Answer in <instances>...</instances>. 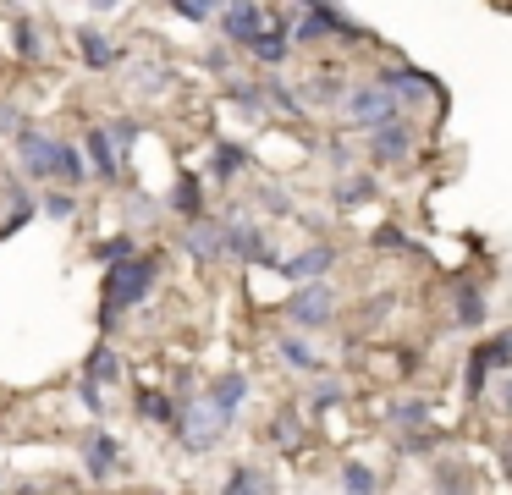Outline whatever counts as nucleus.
Wrapping results in <instances>:
<instances>
[{"label": "nucleus", "mask_w": 512, "mask_h": 495, "mask_svg": "<svg viewBox=\"0 0 512 495\" xmlns=\"http://www.w3.org/2000/svg\"><path fill=\"white\" fill-rule=\"evenodd\" d=\"M17 50H23V61H39V33H34V22H17Z\"/></svg>", "instance_id": "29"}, {"label": "nucleus", "mask_w": 512, "mask_h": 495, "mask_svg": "<svg viewBox=\"0 0 512 495\" xmlns=\"http://www.w3.org/2000/svg\"><path fill=\"white\" fill-rule=\"evenodd\" d=\"M270 435L281 440V446H298V418H276V429Z\"/></svg>", "instance_id": "30"}, {"label": "nucleus", "mask_w": 512, "mask_h": 495, "mask_svg": "<svg viewBox=\"0 0 512 495\" xmlns=\"http://www.w3.org/2000/svg\"><path fill=\"white\" fill-rule=\"evenodd\" d=\"M413 154V127L408 121H386V127H369V160L375 165H402Z\"/></svg>", "instance_id": "5"}, {"label": "nucleus", "mask_w": 512, "mask_h": 495, "mask_svg": "<svg viewBox=\"0 0 512 495\" xmlns=\"http://www.w3.org/2000/svg\"><path fill=\"white\" fill-rule=\"evenodd\" d=\"M248 50H254L259 66H281V61H287V50H292V33L287 28H270V22H265V33H259Z\"/></svg>", "instance_id": "14"}, {"label": "nucleus", "mask_w": 512, "mask_h": 495, "mask_svg": "<svg viewBox=\"0 0 512 495\" xmlns=\"http://www.w3.org/2000/svg\"><path fill=\"white\" fill-rule=\"evenodd\" d=\"M116 380H122V358L111 347H100L89 358V385H116Z\"/></svg>", "instance_id": "20"}, {"label": "nucleus", "mask_w": 512, "mask_h": 495, "mask_svg": "<svg viewBox=\"0 0 512 495\" xmlns=\"http://www.w3.org/2000/svg\"><path fill=\"white\" fill-rule=\"evenodd\" d=\"M171 209H177V215H188V220L204 215V187H199V176H182L177 193H171Z\"/></svg>", "instance_id": "15"}, {"label": "nucleus", "mask_w": 512, "mask_h": 495, "mask_svg": "<svg viewBox=\"0 0 512 495\" xmlns=\"http://www.w3.org/2000/svg\"><path fill=\"white\" fill-rule=\"evenodd\" d=\"M490 369H512V330H501V336H490V341H485V347H474V358H468V380H463V391H468V396H485Z\"/></svg>", "instance_id": "3"}, {"label": "nucleus", "mask_w": 512, "mask_h": 495, "mask_svg": "<svg viewBox=\"0 0 512 495\" xmlns=\"http://www.w3.org/2000/svg\"><path fill=\"white\" fill-rule=\"evenodd\" d=\"M171 11H177V17H188V22H204L215 11V0H171Z\"/></svg>", "instance_id": "28"}, {"label": "nucleus", "mask_w": 512, "mask_h": 495, "mask_svg": "<svg viewBox=\"0 0 512 495\" xmlns=\"http://www.w3.org/2000/svg\"><path fill=\"white\" fill-rule=\"evenodd\" d=\"M94 6H116V0H94Z\"/></svg>", "instance_id": "34"}, {"label": "nucleus", "mask_w": 512, "mask_h": 495, "mask_svg": "<svg viewBox=\"0 0 512 495\" xmlns=\"http://www.w3.org/2000/svg\"><path fill=\"white\" fill-rule=\"evenodd\" d=\"M391 424L397 429H424L430 424V402H397L391 407Z\"/></svg>", "instance_id": "22"}, {"label": "nucleus", "mask_w": 512, "mask_h": 495, "mask_svg": "<svg viewBox=\"0 0 512 495\" xmlns=\"http://www.w3.org/2000/svg\"><path fill=\"white\" fill-rule=\"evenodd\" d=\"M281 358H287L292 369H303V374H314V369H320L314 347H309V341H298V336H281Z\"/></svg>", "instance_id": "21"}, {"label": "nucleus", "mask_w": 512, "mask_h": 495, "mask_svg": "<svg viewBox=\"0 0 512 495\" xmlns=\"http://www.w3.org/2000/svg\"><path fill=\"white\" fill-rule=\"evenodd\" d=\"M342 116L353 121V127L369 132V127H386V121H397L402 105H397V99H391L380 83H364V88H347V94H342Z\"/></svg>", "instance_id": "2"}, {"label": "nucleus", "mask_w": 512, "mask_h": 495, "mask_svg": "<svg viewBox=\"0 0 512 495\" xmlns=\"http://www.w3.org/2000/svg\"><path fill=\"white\" fill-rule=\"evenodd\" d=\"M83 407H89V413H100V385L83 380Z\"/></svg>", "instance_id": "33"}, {"label": "nucleus", "mask_w": 512, "mask_h": 495, "mask_svg": "<svg viewBox=\"0 0 512 495\" xmlns=\"http://www.w3.org/2000/svg\"><path fill=\"white\" fill-rule=\"evenodd\" d=\"M215 176H237L248 165V149H237V143H221V149H215Z\"/></svg>", "instance_id": "23"}, {"label": "nucleus", "mask_w": 512, "mask_h": 495, "mask_svg": "<svg viewBox=\"0 0 512 495\" xmlns=\"http://www.w3.org/2000/svg\"><path fill=\"white\" fill-rule=\"evenodd\" d=\"M78 50H83V61H89L94 72H105V66H116V61H122V50H116V44L105 39L100 28H78Z\"/></svg>", "instance_id": "12"}, {"label": "nucleus", "mask_w": 512, "mask_h": 495, "mask_svg": "<svg viewBox=\"0 0 512 495\" xmlns=\"http://www.w3.org/2000/svg\"><path fill=\"white\" fill-rule=\"evenodd\" d=\"M226 495H259V473L254 468H237L232 479H226Z\"/></svg>", "instance_id": "27"}, {"label": "nucleus", "mask_w": 512, "mask_h": 495, "mask_svg": "<svg viewBox=\"0 0 512 495\" xmlns=\"http://www.w3.org/2000/svg\"><path fill=\"white\" fill-rule=\"evenodd\" d=\"M116 451H122V446H116L111 435H94V440H89V473H94V479H105V473H111L116 462H122Z\"/></svg>", "instance_id": "18"}, {"label": "nucleus", "mask_w": 512, "mask_h": 495, "mask_svg": "<svg viewBox=\"0 0 512 495\" xmlns=\"http://www.w3.org/2000/svg\"><path fill=\"white\" fill-rule=\"evenodd\" d=\"M342 484H347V495H375V473H369L364 462H347V468H342Z\"/></svg>", "instance_id": "24"}, {"label": "nucleus", "mask_w": 512, "mask_h": 495, "mask_svg": "<svg viewBox=\"0 0 512 495\" xmlns=\"http://www.w3.org/2000/svg\"><path fill=\"white\" fill-rule=\"evenodd\" d=\"M457 325H485V297H479V286H457Z\"/></svg>", "instance_id": "19"}, {"label": "nucleus", "mask_w": 512, "mask_h": 495, "mask_svg": "<svg viewBox=\"0 0 512 495\" xmlns=\"http://www.w3.org/2000/svg\"><path fill=\"white\" fill-rule=\"evenodd\" d=\"M155 259H122L105 270V303H100V325L111 330L116 314H127L133 303H144L149 292H155Z\"/></svg>", "instance_id": "1"}, {"label": "nucleus", "mask_w": 512, "mask_h": 495, "mask_svg": "<svg viewBox=\"0 0 512 495\" xmlns=\"http://www.w3.org/2000/svg\"><path fill=\"white\" fill-rule=\"evenodd\" d=\"M325 402H342V385H336V380H325L320 391H314V407H325Z\"/></svg>", "instance_id": "32"}, {"label": "nucleus", "mask_w": 512, "mask_h": 495, "mask_svg": "<svg viewBox=\"0 0 512 495\" xmlns=\"http://www.w3.org/2000/svg\"><path fill=\"white\" fill-rule=\"evenodd\" d=\"M182 242H188V253H193V259H204V264H210V259H221V226H210V220H188V237H182Z\"/></svg>", "instance_id": "13"}, {"label": "nucleus", "mask_w": 512, "mask_h": 495, "mask_svg": "<svg viewBox=\"0 0 512 495\" xmlns=\"http://www.w3.org/2000/svg\"><path fill=\"white\" fill-rule=\"evenodd\" d=\"M331 314H336V292L325 281H309L298 297L287 303V319L292 325H303V330H314V325H331Z\"/></svg>", "instance_id": "4"}, {"label": "nucleus", "mask_w": 512, "mask_h": 495, "mask_svg": "<svg viewBox=\"0 0 512 495\" xmlns=\"http://www.w3.org/2000/svg\"><path fill=\"white\" fill-rule=\"evenodd\" d=\"M331 264H336V248H331V242H314V248L292 253V259H276V270L287 275V281H303V286H309V281H320Z\"/></svg>", "instance_id": "8"}, {"label": "nucleus", "mask_w": 512, "mask_h": 495, "mask_svg": "<svg viewBox=\"0 0 512 495\" xmlns=\"http://www.w3.org/2000/svg\"><path fill=\"white\" fill-rule=\"evenodd\" d=\"M45 215L72 220V215H78V198H72V193H45Z\"/></svg>", "instance_id": "26"}, {"label": "nucleus", "mask_w": 512, "mask_h": 495, "mask_svg": "<svg viewBox=\"0 0 512 495\" xmlns=\"http://www.w3.org/2000/svg\"><path fill=\"white\" fill-rule=\"evenodd\" d=\"M452 495H463V490H452Z\"/></svg>", "instance_id": "36"}, {"label": "nucleus", "mask_w": 512, "mask_h": 495, "mask_svg": "<svg viewBox=\"0 0 512 495\" xmlns=\"http://www.w3.org/2000/svg\"><path fill=\"white\" fill-rule=\"evenodd\" d=\"M375 248H408V237L397 226H386V231H375Z\"/></svg>", "instance_id": "31"}, {"label": "nucleus", "mask_w": 512, "mask_h": 495, "mask_svg": "<svg viewBox=\"0 0 512 495\" xmlns=\"http://www.w3.org/2000/svg\"><path fill=\"white\" fill-rule=\"evenodd\" d=\"M83 143H89V160H94V171H100L105 182H116V176H122V143H116V132H111V127H94Z\"/></svg>", "instance_id": "11"}, {"label": "nucleus", "mask_w": 512, "mask_h": 495, "mask_svg": "<svg viewBox=\"0 0 512 495\" xmlns=\"http://www.w3.org/2000/svg\"><path fill=\"white\" fill-rule=\"evenodd\" d=\"M221 33H226L232 44H243V50H248V44L265 33V6H259V0H232V6L221 11Z\"/></svg>", "instance_id": "7"}, {"label": "nucleus", "mask_w": 512, "mask_h": 495, "mask_svg": "<svg viewBox=\"0 0 512 495\" xmlns=\"http://www.w3.org/2000/svg\"><path fill=\"white\" fill-rule=\"evenodd\" d=\"M138 418H149V424H177V407H171L166 391H138Z\"/></svg>", "instance_id": "17"}, {"label": "nucleus", "mask_w": 512, "mask_h": 495, "mask_svg": "<svg viewBox=\"0 0 512 495\" xmlns=\"http://www.w3.org/2000/svg\"><path fill=\"white\" fill-rule=\"evenodd\" d=\"M507 473H512V451H507Z\"/></svg>", "instance_id": "35"}, {"label": "nucleus", "mask_w": 512, "mask_h": 495, "mask_svg": "<svg viewBox=\"0 0 512 495\" xmlns=\"http://www.w3.org/2000/svg\"><path fill=\"white\" fill-rule=\"evenodd\" d=\"M17 154H23L28 176H61V143L50 138V132L23 127V132H17Z\"/></svg>", "instance_id": "6"}, {"label": "nucleus", "mask_w": 512, "mask_h": 495, "mask_svg": "<svg viewBox=\"0 0 512 495\" xmlns=\"http://www.w3.org/2000/svg\"><path fill=\"white\" fill-rule=\"evenodd\" d=\"M94 253H100L105 264H122V259H133V237H111V242H100Z\"/></svg>", "instance_id": "25"}, {"label": "nucleus", "mask_w": 512, "mask_h": 495, "mask_svg": "<svg viewBox=\"0 0 512 495\" xmlns=\"http://www.w3.org/2000/svg\"><path fill=\"white\" fill-rule=\"evenodd\" d=\"M375 198V176H342L336 182V204L342 209H358V204H369Z\"/></svg>", "instance_id": "16"}, {"label": "nucleus", "mask_w": 512, "mask_h": 495, "mask_svg": "<svg viewBox=\"0 0 512 495\" xmlns=\"http://www.w3.org/2000/svg\"><path fill=\"white\" fill-rule=\"evenodd\" d=\"M221 248L237 253L243 264H276V253H270V242L259 226H221Z\"/></svg>", "instance_id": "10"}, {"label": "nucleus", "mask_w": 512, "mask_h": 495, "mask_svg": "<svg viewBox=\"0 0 512 495\" xmlns=\"http://www.w3.org/2000/svg\"><path fill=\"white\" fill-rule=\"evenodd\" d=\"M243 396H248V380H243V374H221V380L210 385V396H204V407H210V418H215L221 429H232Z\"/></svg>", "instance_id": "9"}]
</instances>
